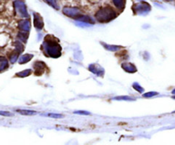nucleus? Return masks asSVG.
<instances>
[{"label":"nucleus","instance_id":"dca6fc26","mask_svg":"<svg viewBox=\"0 0 175 145\" xmlns=\"http://www.w3.org/2000/svg\"><path fill=\"white\" fill-rule=\"evenodd\" d=\"M114 3L116 5V8H118L120 9H124L125 6V1L124 0H113Z\"/></svg>","mask_w":175,"mask_h":145},{"label":"nucleus","instance_id":"4468645a","mask_svg":"<svg viewBox=\"0 0 175 145\" xmlns=\"http://www.w3.org/2000/svg\"><path fill=\"white\" fill-rule=\"evenodd\" d=\"M16 112L21 114L22 115H33L35 114L36 112L33 110H28V109H17Z\"/></svg>","mask_w":175,"mask_h":145},{"label":"nucleus","instance_id":"7ed1b4c3","mask_svg":"<svg viewBox=\"0 0 175 145\" xmlns=\"http://www.w3.org/2000/svg\"><path fill=\"white\" fill-rule=\"evenodd\" d=\"M14 7H15V12L21 17L28 18V13H27V6L26 4L21 1V0H16L14 2Z\"/></svg>","mask_w":175,"mask_h":145},{"label":"nucleus","instance_id":"0eeeda50","mask_svg":"<svg viewBox=\"0 0 175 145\" xmlns=\"http://www.w3.org/2000/svg\"><path fill=\"white\" fill-rule=\"evenodd\" d=\"M19 28L24 32H29L31 28V22L28 19H23L19 22Z\"/></svg>","mask_w":175,"mask_h":145},{"label":"nucleus","instance_id":"f3484780","mask_svg":"<svg viewBox=\"0 0 175 145\" xmlns=\"http://www.w3.org/2000/svg\"><path fill=\"white\" fill-rule=\"evenodd\" d=\"M31 73H32V70H31V69H26V70H24V71L22 72H20L19 74H17V76L21 78L27 77V76H28V75L31 74Z\"/></svg>","mask_w":175,"mask_h":145},{"label":"nucleus","instance_id":"412c9836","mask_svg":"<svg viewBox=\"0 0 175 145\" xmlns=\"http://www.w3.org/2000/svg\"><path fill=\"white\" fill-rule=\"evenodd\" d=\"M48 117L50 118H53V119H62L64 117L63 114H53V113H50L47 114Z\"/></svg>","mask_w":175,"mask_h":145},{"label":"nucleus","instance_id":"cd10ccee","mask_svg":"<svg viewBox=\"0 0 175 145\" xmlns=\"http://www.w3.org/2000/svg\"><path fill=\"white\" fill-rule=\"evenodd\" d=\"M172 98H173V99H175V97H172Z\"/></svg>","mask_w":175,"mask_h":145},{"label":"nucleus","instance_id":"aec40b11","mask_svg":"<svg viewBox=\"0 0 175 145\" xmlns=\"http://www.w3.org/2000/svg\"><path fill=\"white\" fill-rule=\"evenodd\" d=\"M114 100H117V101H133L135 100L134 98H130V97H127V96H123V97H117V98H114Z\"/></svg>","mask_w":175,"mask_h":145},{"label":"nucleus","instance_id":"6e6552de","mask_svg":"<svg viewBox=\"0 0 175 145\" xmlns=\"http://www.w3.org/2000/svg\"><path fill=\"white\" fill-rule=\"evenodd\" d=\"M121 68L124 69L125 71L130 73V74H133L137 72V68L133 64H132L130 62H124L121 64Z\"/></svg>","mask_w":175,"mask_h":145},{"label":"nucleus","instance_id":"423d86ee","mask_svg":"<svg viewBox=\"0 0 175 145\" xmlns=\"http://www.w3.org/2000/svg\"><path fill=\"white\" fill-rule=\"evenodd\" d=\"M33 25L38 30H41L44 27V21L38 13H33Z\"/></svg>","mask_w":175,"mask_h":145},{"label":"nucleus","instance_id":"393cba45","mask_svg":"<svg viewBox=\"0 0 175 145\" xmlns=\"http://www.w3.org/2000/svg\"><path fill=\"white\" fill-rule=\"evenodd\" d=\"M0 115L2 116H6V117H11L13 116L11 113L8 112V111H2V110H0Z\"/></svg>","mask_w":175,"mask_h":145},{"label":"nucleus","instance_id":"b1692460","mask_svg":"<svg viewBox=\"0 0 175 145\" xmlns=\"http://www.w3.org/2000/svg\"><path fill=\"white\" fill-rule=\"evenodd\" d=\"M74 113L76 114H80V115H89V114H91L90 112H87L85 110H77V111H74Z\"/></svg>","mask_w":175,"mask_h":145},{"label":"nucleus","instance_id":"f8f14e48","mask_svg":"<svg viewBox=\"0 0 175 145\" xmlns=\"http://www.w3.org/2000/svg\"><path fill=\"white\" fill-rule=\"evenodd\" d=\"M33 57V55H31V54H26V55H23L20 57L19 59V63L20 64H24L26 62H28L30 60L32 59Z\"/></svg>","mask_w":175,"mask_h":145},{"label":"nucleus","instance_id":"2eb2a0df","mask_svg":"<svg viewBox=\"0 0 175 145\" xmlns=\"http://www.w3.org/2000/svg\"><path fill=\"white\" fill-rule=\"evenodd\" d=\"M104 46L107 50H110V51H117V50H121V46H118V45H105V44H103Z\"/></svg>","mask_w":175,"mask_h":145},{"label":"nucleus","instance_id":"5701e85b","mask_svg":"<svg viewBox=\"0 0 175 145\" xmlns=\"http://www.w3.org/2000/svg\"><path fill=\"white\" fill-rule=\"evenodd\" d=\"M158 93L155 92H147V93H144L143 97L144 98H152V97H154V96H156Z\"/></svg>","mask_w":175,"mask_h":145},{"label":"nucleus","instance_id":"a211bd4d","mask_svg":"<svg viewBox=\"0 0 175 145\" xmlns=\"http://www.w3.org/2000/svg\"><path fill=\"white\" fill-rule=\"evenodd\" d=\"M45 2L49 4V5H51V7H53L54 9H59V7H58V4L57 3V0H45Z\"/></svg>","mask_w":175,"mask_h":145},{"label":"nucleus","instance_id":"a878e982","mask_svg":"<svg viewBox=\"0 0 175 145\" xmlns=\"http://www.w3.org/2000/svg\"><path fill=\"white\" fill-rule=\"evenodd\" d=\"M163 1H166V2H172V0H163Z\"/></svg>","mask_w":175,"mask_h":145},{"label":"nucleus","instance_id":"39448f33","mask_svg":"<svg viewBox=\"0 0 175 145\" xmlns=\"http://www.w3.org/2000/svg\"><path fill=\"white\" fill-rule=\"evenodd\" d=\"M133 9L136 14H144V13H148L149 11H150L151 7L146 2H141V3L134 4Z\"/></svg>","mask_w":175,"mask_h":145},{"label":"nucleus","instance_id":"bb28decb","mask_svg":"<svg viewBox=\"0 0 175 145\" xmlns=\"http://www.w3.org/2000/svg\"><path fill=\"white\" fill-rule=\"evenodd\" d=\"M172 94H175V90H173V91H172Z\"/></svg>","mask_w":175,"mask_h":145},{"label":"nucleus","instance_id":"f03ea898","mask_svg":"<svg viewBox=\"0 0 175 145\" xmlns=\"http://www.w3.org/2000/svg\"><path fill=\"white\" fill-rule=\"evenodd\" d=\"M117 14L116 10L111 8L110 6L103 7L101 9L97 11L95 15V18L98 20V21L102 23H106L110 21H113L115 18H116Z\"/></svg>","mask_w":175,"mask_h":145},{"label":"nucleus","instance_id":"9b49d317","mask_svg":"<svg viewBox=\"0 0 175 145\" xmlns=\"http://www.w3.org/2000/svg\"><path fill=\"white\" fill-rule=\"evenodd\" d=\"M89 69L90 71L92 72L93 74H98V75H99V76H101V74H99V73H102L103 74V72H104V70H103V68H101V67H99L98 65H91L89 67Z\"/></svg>","mask_w":175,"mask_h":145},{"label":"nucleus","instance_id":"9d476101","mask_svg":"<svg viewBox=\"0 0 175 145\" xmlns=\"http://www.w3.org/2000/svg\"><path fill=\"white\" fill-rule=\"evenodd\" d=\"M34 68H35V73H39L38 74H39L45 71V64L42 62H37L34 64Z\"/></svg>","mask_w":175,"mask_h":145},{"label":"nucleus","instance_id":"4be33fe9","mask_svg":"<svg viewBox=\"0 0 175 145\" xmlns=\"http://www.w3.org/2000/svg\"><path fill=\"white\" fill-rule=\"evenodd\" d=\"M133 88L136 90L137 92H140V93H143V92H144V88H143L142 86H140L138 83H134L133 85Z\"/></svg>","mask_w":175,"mask_h":145},{"label":"nucleus","instance_id":"ddd939ff","mask_svg":"<svg viewBox=\"0 0 175 145\" xmlns=\"http://www.w3.org/2000/svg\"><path fill=\"white\" fill-rule=\"evenodd\" d=\"M8 68V61L4 57L0 56V72L3 71L4 69Z\"/></svg>","mask_w":175,"mask_h":145},{"label":"nucleus","instance_id":"1a4fd4ad","mask_svg":"<svg viewBox=\"0 0 175 145\" xmlns=\"http://www.w3.org/2000/svg\"><path fill=\"white\" fill-rule=\"evenodd\" d=\"M77 21H80L81 22H85V23H88V24H94V20H92V18H91L88 15H80L79 17L76 19Z\"/></svg>","mask_w":175,"mask_h":145},{"label":"nucleus","instance_id":"20e7f679","mask_svg":"<svg viewBox=\"0 0 175 145\" xmlns=\"http://www.w3.org/2000/svg\"><path fill=\"white\" fill-rule=\"evenodd\" d=\"M62 13L68 17H71L73 19H75V20L80 15H82L80 9H78L76 7H68V6H65L62 9Z\"/></svg>","mask_w":175,"mask_h":145},{"label":"nucleus","instance_id":"6ab92c4d","mask_svg":"<svg viewBox=\"0 0 175 145\" xmlns=\"http://www.w3.org/2000/svg\"><path fill=\"white\" fill-rule=\"evenodd\" d=\"M19 38L21 40L24 42H27V36H28V32H21V33H19Z\"/></svg>","mask_w":175,"mask_h":145},{"label":"nucleus","instance_id":"f257e3e1","mask_svg":"<svg viewBox=\"0 0 175 145\" xmlns=\"http://www.w3.org/2000/svg\"><path fill=\"white\" fill-rule=\"evenodd\" d=\"M55 39L56 38H54V39H50V36H47L45 37V41L42 45V48L46 55L52 58L59 57L62 53V48Z\"/></svg>","mask_w":175,"mask_h":145}]
</instances>
